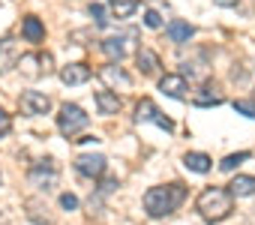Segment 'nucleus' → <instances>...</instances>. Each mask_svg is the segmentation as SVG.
I'll return each instance as SVG.
<instances>
[{
    "label": "nucleus",
    "mask_w": 255,
    "mask_h": 225,
    "mask_svg": "<svg viewBox=\"0 0 255 225\" xmlns=\"http://www.w3.org/2000/svg\"><path fill=\"white\" fill-rule=\"evenodd\" d=\"M183 195H186L183 183H171V186H150V189L144 192V210H147V216L162 219V216H168V213H174V210H177V204L183 201Z\"/></svg>",
    "instance_id": "1"
},
{
    "label": "nucleus",
    "mask_w": 255,
    "mask_h": 225,
    "mask_svg": "<svg viewBox=\"0 0 255 225\" xmlns=\"http://www.w3.org/2000/svg\"><path fill=\"white\" fill-rule=\"evenodd\" d=\"M198 213H201L207 222L225 219V216L231 213V195H228V189H222V186L204 189V192L198 195Z\"/></svg>",
    "instance_id": "2"
},
{
    "label": "nucleus",
    "mask_w": 255,
    "mask_h": 225,
    "mask_svg": "<svg viewBox=\"0 0 255 225\" xmlns=\"http://www.w3.org/2000/svg\"><path fill=\"white\" fill-rule=\"evenodd\" d=\"M90 123V117L84 114V108L81 105H75V102H66V105H60V114H57V129L63 132V135H75V132H81L84 126Z\"/></svg>",
    "instance_id": "3"
},
{
    "label": "nucleus",
    "mask_w": 255,
    "mask_h": 225,
    "mask_svg": "<svg viewBox=\"0 0 255 225\" xmlns=\"http://www.w3.org/2000/svg\"><path fill=\"white\" fill-rule=\"evenodd\" d=\"M135 120L138 123H156L159 129H165V132H174V123H171V117H165L162 111L150 102V99H141L138 105H135Z\"/></svg>",
    "instance_id": "4"
},
{
    "label": "nucleus",
    "mask_w": 255,
    "mask_h": 225,
    "mask_svg": "<svg viewBox=\"0 0 255 225\" xmlns=\"http://www.w3.org/2000/svg\"><path fill=\"white\" fill-rule=\"evenodd\" d=\"M54 183H57V165H54V159H39V162H33V168H30V186L48 192Z\"/></svg>",
    "instance_id": "5"
},
{
    "label": "nucleus",
    "mask_w": 255,
    "mask_h": 225,
    "mask_svg": "<svg viewBox=\"0 0 255 225\" xmlns=\"http://www.w3.org/2000/svg\"><path fill=\"white\" fill-rule=\"evenodd\" d=\"M18 105H21L24 114H30V117H39V114H48V111H51V99L45 93H39V90H24L18 96Z\"/></svg>",
    "instance_id": "6"
},
{
    "label": "nucleus",
    "mask_w": 255,
    "mask_h": 225,
    "mask_svg": "<svg viewBox=\"0 0 255 225\" xmlns=\"http://www.w3.org/2000/svg\"><path fill=\"white\" fill-rule=\"evenodd\" d=\"M105 156L102 153H81L78 159H75V171L78 174H84V177H102L105 174Z\"/></svg>",
    "instance_id": "7"
},
{
    "label": "nucleus",
    "mask_w": 255,
    "mask_h": 225,
    "mask_svg": "<svg viewBox=\"0 0 255 225\" xmlns=\"http://www.w3.org/2000/svg\"><path fill=\"white\" fill-rule=\"evenodd\" d=\"M99 78L108 84V87H120V90H129L132 87V78L123 72V66H117V63H105L102 69H99Z\"/></svg>",
    "instance_id": "8"
},
{
    "label": "nucleus",
    "mask_w": 255,
    "mask_h": 225,
    "mask_svg": "<svg viewBox=\"0 0 255 225\" xmlns=\"http://www.w3.org/2000/svg\"><path fill=\"white\" fill-rule=\"evenodd\" d=\"M87 78H90V66H87V63H66V66L60 69V81L69 84V87L84 84Z\"/></svg>",
    "instance_id": "9"
},
{
    "label": "nucleus",
    "mask_w": 255,
    "mask_h": 225,
    "mask_svg": "<svg viewBox=\"0 0 255 225\" xmlns=\"http://www.w3.org/2000/svg\"><path fill=\"white\" fill-rule=\"evenodd\" d=\"M159 90L165 93V96H171V99H186V78L183 75H162L159 78Z\"/></svg>",
    "instance_id": "10"
},
{
    "label": "nucleus",
    "mask_w": 255,
    "mask_h": 225,
    "mask_svg": "<svg viewBox=\"0 0 255 225\" xmlns=\"http://www.w3.org/2000/svg\"><path fill=\"white\" fill-rule=\"evenodd\" d=\"M18 42L15 39H0V72H9L12 66H18Z\"/></svg>",
    "instance_id": "11"
},
{
    "label": "nucleus",
    "mask_w": 255,
    "mask_h": 225,
    "mask_svg": "<svg viewBox=\"0 0 255 225\" xmlns=\"http://www.w3.org/2000/svg\"><path fill=\"white\" fill-rule=\"evenodd\" d=\"M165 33H168V39H171L174 45H183V42H189V39L195 36V27H192L189 21H180V18H174V21H168Z\"/></svg>",
    "instance_id": "12"
},
{
    "label": "nucleus",
    "mask_w": 255,
    "mask_h": 225,
    "mask_svg": "<svg viewBox=\"0 0 255 225\" xmlns=\"http://www.w3.org/2000/svg\"><path fill=\"white\" fill-rule=\"evenodd\" d=\"M21 36H24L27 42H33V45H39V42L45 39V24H42L36 15H27V18L21 21Z\"/></svg>",
    "instance_id": "13"
},
{
    "label": "nucleus",
    "mask_w": 255,
    "mask_h": 225,
    "mask_svg": "<svg viewBox=\"0 0 255 225\" xmlns=\"http://www.w3.org/2000/svg\"><path fill=\"white\" fill-rule=\"evenodd\" d=\"M102 54L111 60V63H120L123 60V54H126V45H123V36H108V39H102Z\"/></svg>",
    "instance_id": "14"
},
{
    "label": "nucleus",
    "mask_w": 255,
    "mask_h": 225,
    "mask_svg": "<svg viewBox=\"0 0 255 225\" xmlns=\"http://www.w3.org/2000/svg\"><path fill=\"white\" fill-rule=\"evenodd\" d=\"M96 108H99V114H117L120 111V96L111 93V90H99L96 93Z\"/></svg>",
    "instance_id": "15"
},
{
    "label": "nucleus",
    "mask_w": 255,
    "mask_h": 225,
    "mask_svg": "<svg viewBox=\"0 0 255 225\" xmlns=\"http://www.w3.org/2000/svg\"><path fill=\"white\" fill-rule=\"evenodd\" d=\"M228 195H237V198H249V195H255V177H249V174H237V177L231 180Z\"/></svg>",
    "instance_id": "16"
},
{
    "label": "nucleus",
    "mask_w": 255,
    "mask_h": 225,
    "mask_svg": "<svg viewBox=\"0 0 255 225\" xmlns=\"http://www.w3.org/2000/svg\"><path fill=\"white\" fill-rule=\"evenodd\" d=\"M183 165H186L189 171H195V174H207V171L213 168V162H210L207 153H186V156H183Z\"/></svg>",
    "instance_id": "17"
},
{
    "label": "nucleus",
    "mask_w": 255,
    "mask_h": 225,
    "mask_svg": "<svg viewBox=\"0 0 255 225\" xmlns=\"http://www.w3.org/2000/svg\"><path fill=\"white\" fill-rule=\"evenodd\" d=\"M135 63H138V69H141L144 75H153V72L159 69V57H156L150 48H138V54H135Z\"/></svg>",
    "instance_id": "18"
},
{
    "label": "nucleus",
    "mask_w": 255,
    "mask_h": 225,
    "mask_svg": "<svg viewBox=\"0 0 255 225\" xmlns=\"http://www.w3.org/2000/svg\"><path fill=\"white\" fill-rule=\"evenodd\" d=\"M18 69H21L24 75H30V78L42 75V66H39V54H21V57H18Z\"/></svg>",
    "instance_id": "19"
},
{
    "label": "nucleus",
    "mask_w": 255,
    "mask_h": 225,
    "mask_svg": "<svg viewBox=\"0 0 255 225\" xmlns=\"http://www.w3.org/2000/svg\"><path fill=\"white\" fill-rule=\"evenodd\" d=\"M222 102V96L219 93H213V87H201L195 96H192V105H198V108H207V105H219Z\"/></svg>",
    "instance_id": "20"
},
{
    "label": "nucleus",
    "mask_w": 255,
    "mask_h": 225,
    "mask_svg": "<svg viewBox=\"0 0 255 225\" xmlns=\"http://www.w3.org/2000/svg\"><path fill=\"white\" fill-rule=\"evenodd\" d=\"M138 6H141L138 0H111V9L117 12V18H129Z\"/></svg>",
    "instance_id": "21"
},
{
    "label": "nucleus",
    "mask_w": 255,
    "mask_h": 225,
    "mask_svg": "<svg viewBox=\"0 0 255 225\" xmlns=\"http://www.w3.org/2000/svg\"><path fill=\"white\" fill-rule=\"evenodd\" d=\"M207 72L210 69L204 66V60H192V63L186 60L183 63V75H189V78H207Z\"/></svg>",
    "instance_id": "22"
},
{
    "label": "nucleus",
    "mask_w": 255,
    "mask_h": 225,
    "mask_svg": "<svg viewBox=\"0 0 255 225\" xmlns=\"http://www.w3.org/2000/svg\"><path fill=\"white\" fill-rule=\"evenodd\" d=\"M246 159H249V150H243V153H231V156H225V159L219 162V168H222V171H234V168H237L240 162H246Z\"/></svg>",
    "instance_id": "23"
},
{
    "label": "nucleus",
    "mask_w": 255,
    "mask_h": 225,
    "mask_svg": "<svg viewBox=\"0 0 255 225\" xmlns=\"http://www.w3.org/2000/svg\"><path fill=\"white\" fill-rule=\"evenodd\" d=\"M90 18H93V24L96 27H108V18H105V6L102 3H90Z\"/></svg>",
    "instance_id": "24"
},
{
    "label": "nucleus",
    "mask_w": 255,
    "mask_h": 225,
    "mask_svg": "<svg viewBox=\"0 0 255 225\" xmlns=\"http://www.w3.org/2000/svg\"><path fill=\"white\" fill-rule=\"evenodd\" d=\"M234 111L243 117H255V102H246V99H234Z\"/></svg>",
    "instance_id": "25"
},
{
    "label": "nucleus",
    "mask_w": 255,
    "mask_h": 225,
    "mask_svg": "<svg viewBox=\"0 0 255 225\" xmlns=\"http://www.w3.org/2000/svg\"><path fill=\"white\" fill-rule=\"evenodd\" d=\"M144 27L159 30V27H162V15H159L156 9H147V12H144Z\"/></svg>",
    "instance_id": "26"
},
{
    "label": "nucleus",
    "mask_w": 255,
    "mask_h": 225,
    "mask_svg": "<svg viewBox=\"0 0 255 225\" xmlns=\"http://www.w3.org/2000/svg\"><path fill=\"white\" fill-rule=\"evenodd\" d=\"M60 207H63V210H75V207H78V198H75L72 192H63V195H60Z\"/></svg>",
    "instance_id": "27"
},
{
    "label": "nucleus",
    "mask_w": 255,
    "mask_h": 225,
    "mask_svg": "<svg viewBox=\"0 0 255 225\" xmlns=\"http://www.w3.org/2000/svg\"><path fill=\"white\" fill-rule=\"evenodd\" d=\"M39 66H42V75H48L51 69H54V60H51V54L45 51V54H39Z\"/></svg>",
    "instance_id": "28"
},
{
    "label": "nucleus",
    "mask_w": 255,
    "mask_h": 225,
    "mask_svg": "<svg viewBox=\"0 0 255 225\" xmlns=\"http://www.w3.org/2000/svg\"><path fill=\"white\" fill-rule=\"evenodd\" d=\"M6 129H9V114H6L3 108H0V135H3Z\"/></svg>",
    "instance_id": "29"
},
{
    "label": "nucleus",
    "mask_w": 255,
    "mask_h": 225,
    "mask_svg": "<svg viewBox=\"0 0 255 225\" xmlns=\"http://www.w3.org/2000/svg\"><path fill=\"white\" fill-rule=\"evenodd\" d=\"M213 3H216V6H234L237 0H213Z\"/></svg>",
    "instance_id": "30"
}]
</instances>
